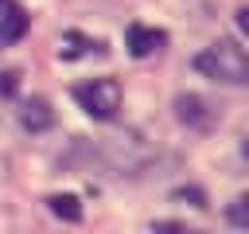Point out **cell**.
<instances>
[{"instance_id":"cell-1","label":"cell","mask_w":249,"mask_h":234,"mask_svg":"<svg viewBox=\"0 0 249 234\" xmlns=\"http://www.w3.org/2000/svg\"><path fill=\"white\" fill-rule=\"evenodd\" d=\"M195 70L206 74V78H214V82L241 86V82H249V55H245L237 43L218 39V43H210L206 51L195 55Z\"/></svg>"},{"instance_id":"cell-2","label":"cell","mask_w":249,"mask_h":234,"mask_svg":"<svg viewBox=\"0 0 249 234\" xmlns=\"http://www.w3.org/2000/svg\"><path fill=\"white\" fill-rule=\"evenodd\" d=\"M74 101H78L93 121H113L117 109H121V86H117L113 78H93V82L74 86Z\"/></svg>"},{"instance_id":"cell-3","label":"cell","mask_w":249,"mask_h":234,"mask_svg":"<svg viewBox=\"0 0 249 234\" xmlns=\"http://www.w3.org/2000/svg\"><path fill=\"white\" fill-rule=\"evenodd\" d=\"M167 43V31H160V27H144V23H128V31H124V47H128V55L132 58H148L152 51H160Z\"/></svg>"},{"instance_id":"cell-4","label":"cell","mask_w":249,"mask_h":234,"mask_svg":"<svg viewBox=\"0 0 249 234\" xmlns=\"http://www.w3.org/2000/svg\"><path fill=\"white\" fill-rule=\"evenodd\" d=\"M19 125H23L27 133H43V129H51V125H54V109H51V101H47V98H27V101H19Z\"/></svg>"},{"instance_id":"cell-5","label":"cell","mask_w":249,"mask_h":234,"mask_svg":"<svg viewBox=\"0 0 249 234\" xmlns=\"http://www.w3.org/2000/svg\"><path fill=\"white\" fill-rule=\"evenodd\" d=\"M175 113H179V121H183V125H195V129H210V125H214V113H210V109H206V101H202V98H195V94L175 98Z\"/></svg>"},{"instance_id":"cell-6","label":"cell","mask_w":249,"mask_h":234,"mask_svg":"<svg viewBox=\"0 0 249 234\" xmlns=\"http://www.w3.org/2000/svg\"><path fill=\"white\" fill-rule=\"evenodd\" d=\"M23 31H27V12L12 0V4L0 12V47H8V43H16V39H23Z\"/></svg>"},{"instance_id":"cell-7","label":"cell","mask_w":249,"mask_h":234,"mask_svg":"<svg viewBox=\"0 0 249 234\" xmlns=\"http://www.w3.org/2000/svg\"><path fill=\"white\" fill-rule=\"evenodd\" d=\"M47 211L62 222H82V203L78 195H47Z\"/></svg>"},{"instance_id":"cell-8","label":"cell","mask_w":249,"mask_h":234,"mask_svg":"<svg viewBox=\"0 0 249 234\" xmlns=\"http://www.w3.org/2000/svg\"><path fill=\"white\" fill-rule=\"evenodd\" d=\"M97 43L89 39V35H82V31H66L62 39H58V58H82V55H89Z\"/></svg>"},{"instance_id":"cell-9","label":"cell","mask_w":249,"mask_h":234,"mask_svg":"<svg viewBox=\"0 0 249 234\" xmlns=\"http://www.w3.org/2000/svg\"><path fill=\"white\" fill-rule=\"evenodd\" d=\"M226 218H230L233 226H249V195H241V199H233V203L226 207Z\"/></svg>"},{"instance_id":"cell-10","label":"cell","mask_w":249,"mask_h":234,"mask_svg":"<svg viewBox=\"0 0 249 234\" xmlns=\"http://www.w3.org/2000/svg\"><path fill=\"white\" fill-rule=\"evenodd\" d=\"M171 199H187V203H191V207H198V211L206 207V191H202V187H179Z\"/></svg>"},{"instance_id":"cell-11","label":"cell","mask_w":249,"mask_h":234,"mask_svg":"<svg viewBox=\"0 0 249 234\" xmlns=\"http://www.w3.org/2000/svg\"><path fill=\"white\" fill-rule=\"evenodd\" d=\"M16 90H19V70H4V74H0V94L12 98Z\"/></svg>"},{"instance_id":"cell-12","label":"cell","mask_w":249,"mask_h":234,"mask_svg":"<svg viewBox=\"0 0 249 234\" xmlns=\"http://www.w3.org/2000/svg\"><path fill=\"white\" fill-rule=\"evenodd\" d=\"M237 27H241V35H249V8L237 12Z\"/></svg>"},{"instance_id":"cell-13","label":"cell","mask_w":249,"mask_h":234,"mask_svg":"<svg viewBox=\"0 0 249 234\" xmlns=\"http://www.w3.org/2000/svg\"><path fill=\"white\" fill-rule=\"evenodd\" d=\"M8 4H12V0H0V12H4V8H8Z\"/></svg>"},{"instance_id":"cell-14","label":"cell","mask_w":249,"mask_h":234,"mask_svg":"<svg viewBox=\"0 0 249 234\" xmlns=\"http://www.w3.org/2000/svg\"><path fill=\"white\" fill-rule=\"evenodd\" d=\"M241 152H245V156H249V140H245V144H241Z\"/></svg>"}]
</instances>
